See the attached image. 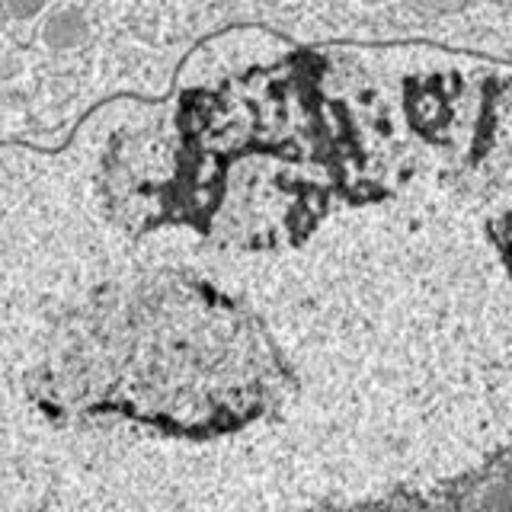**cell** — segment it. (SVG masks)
I'll list each match as a JSON object with an SVG mask.
<instances>
[{
  "label": "cell",
  "mask_w": 512,
  "mask_h": 512,
  "mask_svg": "<svg viewBox=\"0 0 512 512\" xmlns=\"http://www.w3.org/2000/svg\"><path fill=\"white\" fill-rule=\"evenodd\" d=\"M96 410L167 436L218 439L279 416L298 391L266 320L221 288L186 276L128 285L93 314Z\"/></svg>",
  "instance_id": "cell-1"
},
{
  "label": "cell",
  "mask_w": 512,
  "mask_h": 512,
  "mask_svg": "<svg viewBox=\"0 0 512 512\" xmlns=\"http://www.w3.org/2000/svg\"><path fill=\"white\" fill-rule=\"evenodd\" d=\"M90 36V26H87V16L68 7V10H58L45 20L42 26V39L48 48H55V52H71V48L84 45Z\"/></svg>",
  "instance_id": "cell-2"
},
{
  "label": "cell",
  "mask_w": 512,
  "mask_h": 512,
  "mask_svg": "<svg viewBox=\"0 0 512 512\" xmlns=\"http://www.w3.org/2000/svg\"><path fill=\"white\" fill-rule=\"evenodd\" d=\"M4 4L16 20H29V16H36L45 7V0H4Z\"/></svg>",
  "instance_id": "cell-3"
},
{
  "label": "cell",
  "mask_w": 512,
  "mask_h": 512,
  "mask_svg": "<svg viewBox=\"0 0 512 512\" xmlns=\"http://www.w3.org/2000/svg\"><path fill=\"white\" fill-rule=\"evenodd\" d=\"M256 4H272V0H256Z\"/></svg>",
  "instance_id": "cell-4"
}]
</instances>
